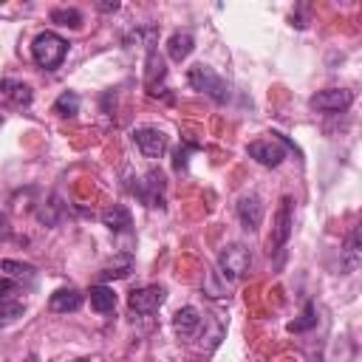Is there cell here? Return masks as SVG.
<instances>
[{"label":"cell","mask_w":362,"mask_h":362,"mask_svg":"<svg viewBox=\"0 0 362 362\" xmlns=\"http://www.w3.org/2000/svg\"><path fill=\"white\" fill-rule=\"evenodd\" d=\"M23 317V303L20 300H0V328L3 325H11L14 320H20Z\"/></svg>","instance_id":"cell-21"},{"label":"cell","mask_w":362,"mask_h":362,"mask_svg":"<svg viewBox=\"0 0 362 362\" xmlns=\"http://www.w3.org/2000/svg\"><path fill=\"white\" fill-rule=\"evenodd\" d=\"M133 192H136L139 201L147 204V206H164V175H161L158 170H150V173L133 187Z\"/></svg>","instance_id":"cell-9"},{"label":"cell","mask_w":362,"mask_h":362,"mask_svg":"<svg viewBox=\"0 0 362 362\" xmlns=\"http://www.w3.org/2000/svg\"><path fill=\"white\" fill-rule=\"evenodd\" d=\"M201 325H204V317H201V311L192 308V305H184V308H178V311L173 314V328H175V334H178L181 339L198 337Z\"/></svg>","instance_id":"cell-11"},{"label":"cell","mask_w":362,"mask_h":362,"mask_svg":"<svg viewBox=\"0 0 362 362\" xmlns=\"http://www.w3.org/2000/svg\"><path fill=\"white\" fill-rule=\"evenodd\" d=\"M34 99L31 88L25 82H17V79H3L0 82V105L3 107H28Z\"/></svg>","instance_id":"cell-10"},{"label":"cell","mask_w":362,"mask_h":362,"mask_svg":"<svg viewBox=\"0 0 362 362\" xmlns=\"http://www.w3.org/2000/svg\"><path fill=\"white\" fill-rule=\"evenodd\" d=\"M187 79H189V85H192L195 90L206 93V96L215 99V102H226V99H229V88H226V82H223L209 65H192L189 74H187Z\"/></svg>","instance_id":"cell-3"},{"label":"cell","mask_w":362,"mask_h":362,"mask_svg":"<svg viewBox=\"0 0 362 362\" xmlns=\"http://www.w3.org/2000/svg\"><path fill=\"white\" fill-rule=\"evenodd\" d=\"M102 223H105L107 229H113V232H127L133 221H130V212L116 204V206H110V209L102 212Z\"/></svg>","instance_id":"cell-17"},{"label":"cell","mask_w":362,"mask_h":362,"mask_svg":"<svg viewBox=\"0 0 362 362\" xmlns=\"http://www.w3.org/2000/svg\"><path fill=\"white\" fill-rule=\"evenodd\" d=\"M167 300V291H164V286H144V288H136V291H130V297H127V305H130V311L133 314H139V317H147V314H153V311H158V305Z\"/></svg>","instance_id":"cell-5"},{"label":"cell","mask_w":362,"mask_h":362,"mask_svg":"<svg viewBox=\"0 0 362 362\" xmlns=\"http://www.w3.org/2000/svg\"><path fill=\"white\" fill-rule=\"evenodd\" d=\"M130 269H133V257H130V255H122V257H116V263L105 266V269L99 272V277H102V280H110V277L119 280V277H127Z\"/></svg>","instance_id":"cell-19"},{"label":"cell","mask_w":362,"mask_h":362,"mask_svg":"<svg viewBox=\"0 0 362 362\" xmlns=\"http://www.w3.org/2000/svg\"><path fill=\"white\" fill-rule=\"evenodd\" d=\"M286 147L288 141L280 136V133H272V139H260V141H252L249 144V156L263 164V167H277L283 158H286Z\"/></svg>","instance_id":"cell-4"},{"label":"cell","mask_w":362,"mask_h":362,"mask_svg":"<svg viewBox=\"0 0 362 362\" xmlns=\"http://www.w3.org/2000/svg\"><path fill=\"white\" fill-rule=\"evenodd\" d=\"M252 269V255L243 243H232V246H223L221 255H218V272L223 280H240L246 272Z\"/></svg>","instance_id":"cell-2"},{"label":"cell","mask_w":362,"mask_h":362,"mask_svg":"<svg viewBox=\"0 0 362 362\" xmlns=\"http://www.w3.org/2000/svg\"><path fill=\"white\" fill-rule=\"evenodd\" d=\"M17 283L11 280V277H6V274H0V300H11L14 294H17Z\"/></svg>","instance_id":"cell-25"},{"label":"cell","mask_w":362,"mask_h":362,"mask_svg":"<svg viewBox=\"0 0 362 362\" xmlns=\"http://www.w3.org/2000/svg\"><path fill=\"white\" fill-rule=\"evenodd\" d=\"M354 102V93L345 90V88H325L320 93L311 96V107L320 110V113H339V110H348Z\"/></svg>","instance_id":"cell-7"},{"label":"cell","mask_w":362,"mask_h":362,"mask_svg":"<svg viewBox=\"0 0 362 362\" xmlns=\"http://www.w3.org/2000/svg\"><path fill=\"white\" fill-rule=\"evenodd\" d=\"M314 322H317V317H314V305L308 303L305 311H303V317L294 320V322H288V331H305V328H311Z\"/></svg>","instance_id":"cell-24"},{"label":"cell","mask_w":362,"mask_h":362,"mask_svg":"<svg viewBox=\"0 0 362 362\" xmlns=\"http://www.w3.org/2000/svg\"><path fill=\"white\" fill-rule=\"evenodd\" d=\"M356 263H359V229H354L345 243V272L356 269Z\"/></svg>","instance_id":"cell-23"},{"label":"cell","mask_w":362,"mask_h":362,"mask_svg":"<svg viewBox=\"0 0 362 362\" xmlns=\"http://www.w3.org/2000/svg\"><path fill=\"white\" fill-rule=\"evenodd\" d=\"M133 141H136V147L141 150L144 158H161L167 153V136L158 127H136Z\"/></svg>","instance_id":"cell-8"},{"label":"cell","mask_w":362,"mask_h":362,"mask_svg":"<svg viewBox=\"0 0 362 362\" xmlns=\"http://www.w3.org/2000/svg\"><path fill=\"white\" fill-rule=\"evenodd\" d=\"M8 235H11V226H8V218H6V215H0V238L6 240Z\"/></svg>","instance_id":"cell-26"},{"label":"cell","mask_w":362,"mask_h":362,"mask_svg":"<svg viewBox=\"0 0 362 362\" xmlns=\"http://www.w3.org/2000/svg\"><path fill=\"white\" fill-rule=\"evenodd\" d=\"M164 62H161V57L156 54V48H150L147 51V74H144V85H147V90L156 96V88H158V82L164 79Z\"/></svg>","instance_id":"cell-15"},{"label":"cell","mask_w":362,"mask_h":362,"mask_svg":"<svg viewBox=\"0 0 362 362\" xmlns=\"http://www.w3.org/2000/svg\"><path fill=\"white\" fill-rule=\"evenodd\" d=\"M238 218H240L243 229L255 232L260 226V221H263V204H260V198L257 195H243L238 201Z\"/></svg>","instance_id":"cell-12"},{"label":"cell","mask_w":362,"mask_h":362,"mask_svg":"<svg viewBox=\"0 0 362 362\" xmlns=\"http://www.w3.org/2000/svg\"><path fill=\"white\" fill-rule=\"evenodd\" d=\"M54 113H57V116H76V113H79V96H76L74 90L59 93L57 102H54Z\"/></svg>","instance_id":"cell-20"},{"label":"cell","mask_w":362,"mask_h":362,"mask_svg":"<svg viewBox=\"0 0 362 362\" xmlns=\"http://www.w3.org/2000/svg\"><path fill=\"white\" fill-rule=\"evenodd\" d=\"M51 20L59 23V25H71V28H79L82 25V14L76 8H54L51 11Z\"/></svg>","instance_id":"cell-22"},{"label":"cell","mask_w":362,"mask_h":362,"mask_svg":"<svg viewBox=\"0 0 362 362\" xmlns=\"http://www.w3.org/2000/svg\"><path fill=\"white\" fill-rule=\"evenodd\" d=\"M76 362H90V359H76Z\"/></svg>","instance_id":"cell-29"},{"label":"cell","mask_w":362,"mask_h":362,"mask_svg":"<svg viewBox=\"0 0 362 362\" xmlns=\"http://www.w3.org/2000/svg\"><path fill=\"white\" fill-rule=\"evenodd\" d=\"M28 362H37V359H34V356H28Z\"/></svg>","instance_id":"cell-28"},{"label":"cell","mask_w":362,"mask_h":362,"mask_svg":"<svg viewBox=\"0 0 362 362\" xmlns=\"http://www.w3.org/2000/svg\"><path fill=\"white\" fill-rule=\"evenodd\" d=\"M88 294H90V308H93V311L107 314V311L116 308V291H113L110 286H93Z\"/></svg>","instance_id":"cell-16"},{"label":"cell","mask_w":362,"mask_h":362,"mask_svg":"<svg viewBox=\"0 0 362 362\" xmlns=\"http://www.w3.org/2000/svg\"><path fill=\"white\" fill-rule=\"evenodd\" d=\"M288 235H291V198L283 195L280 209L274 215V229H272V238H269V252L283 255V249L288 243Z\"/></svg>","instance_id":"cell-6"},{"label":"cell","mask_w":362,"mask_h":362,"mask_svg":"<svg viewBox=\"0 0 362 362\" xmlns=\"http://www.w3.org/2000/svg\"><path fill=\"white\" fill-rule=\"evenodd\" d=\"M48 305L57 314H68V311H76L82 305V294L76 288H59V291L51 294V303Z\"/></svg>","instance_id":"cell-14"},{"label":"cell","mask_w":362,"mask_h":362,"mask_svg":"<svg viewBox=\"0 0 362 362\" xmlns=\"http://www.w3.org/2000/svg\"><path fill=\"white\" fill-rule=\"evenodd\" d=\"M192 48H195V40H192L189 31H175V34L167 40V54H170L173 62H184V59L192 54Z\"/></svg>","instance_id":"cell-13"},{"label":"cell","mask_w":362,"mask_h":362,"mask_svg":"<svg viewBox=\"0 0 362 362\" xmlns=\"http://www.w3.org/2000/svg\"><path fill=\"white\" fill-rule=\"evenodd\" d=\"M65 54H68V42L59 34H54V31H42L31 42V57L45 71H54L65 59Z\"/></svg>","instance_id":"cell-1"},{"label":"cell","mask_w":362,"mask_h":362,"mask_svg":"<svg viewBox=\"0 0 362 362\" xmlns=\"http://www.w3.org/2000/svg\"><path fill=\"white\" fill-rule=\"evenodd\" d=\"M99 8H102V11H116L119 3H116V0H113V3H99Z\"/></svg>","instance_id":"cell-27"},{"label":"cell","mask_w":362,"mask_h":362,"mask_svg":"<svg viewBox=\"0 0 362 362\" xmlns=\"http://www.w3.org/2000/svg\"><path fill=\"white\" fill-rule=\"evenodd\" d=\"M0 272L6 274V277H11L14 283L17 280H34V266H28V263H17V260H3L0 263Z\"/></svg>","instance_id":"cell-18"}]
</instances>
